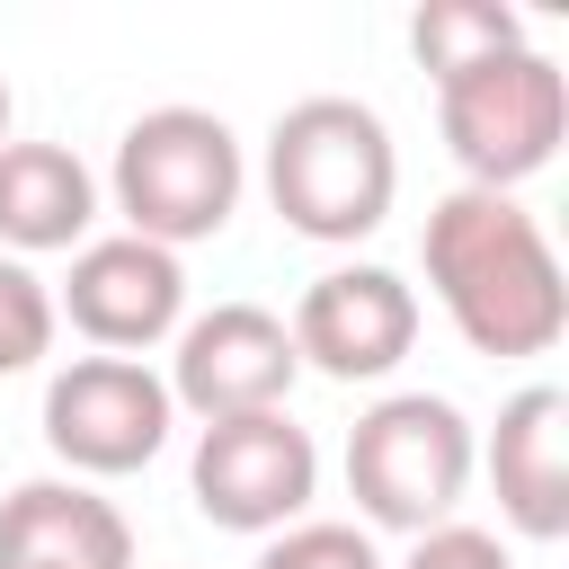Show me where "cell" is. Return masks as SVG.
I'll return each instance as SVG.
<instances>
[{
	"instance_id": "6da1fadb",
	"label": "cell",
	"mask_w": 569,
	"mask_h": 569,
	"mask_svg": "<svg viewBox=\"0 0 569 569\" xmlns=\"http://www.w3.org/2000/svg\"><path fill=\"white\" fill-rule=\"evenodd\" d=\"M427 284L471 356H551L569 329V284L542 222L498 187H453L427 213Z\"/></svg>"
},
{
	"instance_id": "7a4b0ae2",
	"label": "cell",
	"mask_w": 569,
	"mask_h": 569,
	"mask_svg": "<svg viewBox=\"0 0 569 569\" xmlns=\"http://www.w3.org/2000/svg\"><path fill=\"white\" fill-rule=\"evenodd\" d=\"M267 196L284 213V231L347 249L365 231H382L391 196H400V151L391 124L365 98H293L267 133Z\"/></svg>"
},
{
	"instance_id": "3957f363",
	"label": "cell",
	"mask_w": 569,
	"mask_h": 569,
	"mask_svg": "<svg viewBox=\"0 0 569 569\" xmlns=\"http://www.w3.org/2000/svg\"><path fill=\"white\" fill-rule=\"evenodd\" d=\"M116 213L133 240L151 249H187V240H213L231 213H240V133L213 116V107H151L124 124L116 142Z\"/></svg>"
},
{
	"instance_id": "277c9868",
	"label": "cell",
	"mask_w": 569,
	"mask_h": 569,
	"mask_svg": "<svg viewBox=\"0 0 569 569\" xmlns=\"http://www.w3.org/2000/svg\"><path fill=\"white\" fill-rule=\"evenodd\" d=\"M471 462H480V436L445 391H391L347 427V489L365 525H391V533L453 525Z\"/></svg>"
},
{
	"instance_id": "5b68a950",
	"label": "cell",
	"mask_w": 569,
	"mask_h": 569,
	"mask_svg": "<svg viewBox=\"0 0 569 569\" xmlns=\"http://www.w3.org/2000/svg\"><path fill=\"white\" fill-rule=\"evenodd\" d=\"M436 116H445V151L462 160V178L516 196L533 169H551L560 133H569V80L551 53L516 44L462 80H436Z\"/></svg>"
},
{
	"instance_id": "8992f818",
	"label": "cell",
	"mask_w": 569,
	"mask_h": 569,
	"mask_svg": "<svg viewBox=\"0 0 569 569\" xmlns=\"http://www.w3.org/2000/svg\"><path fill=\"white\" fill-rule=\"evenodd\" d=\"M169 418H178V400L142 356H71L44 382V445L80 480L142 471L169 445Z\"/></svg>"
},
{
	"instance_id": "52a82bcc",
	"label": "cell",
	"mask_w": 569,
	"mask_h": 569,
	"mask_svg": "<svg viewBox=\"0 0 569 569\" xmlns=\"http://www.w3.org/2000/svg\"><path fill=\"white\" fill-rule=\"evenodd\" d=\"M187 489H196V516L222 525V533H284V525H302V507L320 489V445L284 409L213 418L196 436Z\"/></svg>"
},
{
	"instance_id": "ba28073f",
	"label": "cell",
	"mask_w": 569,
	"mask_h": 569,
	"mask_svg": "<svg viewBox=\"0 0 569 569\" xmlns=\"http://www.w3.org/2000/svg\"><path fill=\"white\" fill-rule=\"evenodd\" d=\"M53 311L98 356H142V347L178 338V320H187V267H178V249H151L133 231H107V240H80L71 249V276H62Z\"/></svg>"
},
{
	"instance_id": "9c48e42d",
	"label": "cell",
	"mask_w": 569,
	"mask_h": 569,
	"mask_svg": "<svg viewBox=\"0 0 569 569\" xmlns=\"http://www.w3.org/2000/svg\"><path fill=\"white\" fill-rule=\"evenodd\" d=\"M293 338L267 302H213L196 320H178V356H169V400L196 409L204 427L213 418H258V409H284L293 391Z\"/></svg>"
},
{
	"instance_id": "30bf717a",
	"label": "cell",
	"mask_w": 569,
	"mask_h": 569,
	"mask_svg": "<svg viewBox=\"0 0 569 569\" xmlns=\"http://www.w3.org/2000/svg\"><path fill=\"white\" fill-rule=\"evenodd\" d=\"M284 338H293V365H320L329 382H382L418 347V293L391 267H329L302 284Z\"/></svg>"
},
{
	"instance_id": "8fae6325",
	"label": "cell",
	"mask_w": 569,
	"mask_h": 569,
	"mask_svg": "<svg viewBox=\"0 0 569 569\" xmlns=\"http://www.w3.org/2000/svg\"><path fill=\"white\" fill-rule=\"evenodd\" d=\"M489 489L498 516L525 542H560L569 533V391L560 382H525L498 427H489Z\"/></svg>"
},
{
	"instance_id": "7c38bea8",
	"label": "cell",
	"mask_w": 569,
	"mask_h": 569,
	"mask_svg": "<svg viewBox=\"0 0 569 569\" xmlns=\"http://www.w3.org/2000/svg\"><path fill=\"white\" fill-rule=\"evenodd\" d=\"M0 569H133V525L89 480H18L0 498Z\"/></svg>"
},
{
	"instance_id": "4fadbf2b",
	"label": "cell",
	"mask_w": 569,
	"mask_h": 569,
	"mask_svg": "<svg viewBox=\"0 0 569 569\" xmlns=\"http://www.w3.org/2000/svg\"><path fill=\"white\" fill-rule=\"evenodd\" d=\"M98 222V178L62 142H0V240L18 258L80 249Z\"/></svg>"
},
{
	"instance_id": "5bb4252c",
	"label": "cell",
	"mask_w": 569,
	"mask_h": 569,
	"mask_svg": "<svg viewBox=\"0 0 569 569\" xmlns=\"http://www.w3.org/2000/svg\"><path fill=\"white\" fill-rule=\"evenodd\" d=\"M409 44H418L427 80H462V71L516 53V44H525V18L498 9V0H427V9L409 18Z\"/></svg>"
},
{
	"instance_id": "9a60e30c",
	"label": "cell",
	"mask_w": 569,
	"mask_h": 569,
	"mask_svg": "<svg viewBox=\"0 0 569 569\" xmlns=\"http://www.w3.org/2000/svg\"><path fill=\"white\" fill-rule=\"evenodd\" d=\"M53 329H62L53 284L27 258H0V373H36L53 356Z\"/></svg>"
},
{
	"instance_id": "2e32d148",
	"label": "cell",
	"mask_w": 569,
	"mask_h": 569,
	"mask_svg": "<svg viewBox=\"0 0 569 569\" xmlns=\"http://www.w3.org/2000/svg\"><path fill=\"white\" fill-rule=\"evenodd\" d=\"M258 569H382V551L356 533V525H284Z\"/></svg>"
},
{
	"instance_id": "e0dca14e",
	"label": "cell",
	"mask_w": 569,
	"mask_h": 569,
	"mask_svg": "<svg viewBox=\"0 0 569 569\" xmlns=\"http://www.w3.org/2000/svg\"><path fill=\"white\" fill-rule=\"evenodd\" d=\"M400 569H516V560H507L498 533H480V525H436V533H418V551H409Z\"/></svg>"
},
{
	"instance_id": "ac0fdd59",
	"label": "cell",
	"mask_w": 569,
	"mask_h": 569,
	"mask_svg": "<svg viewBox=\"0 0 569 569\" xmlns=\"http://www.w3.org/2000/svg\"><path fill=\"white\" fill-rule=\"evenodd\" d=\"M0 142H9V80H0Z\"/></svg>"
}]
</instances>
